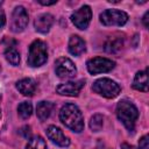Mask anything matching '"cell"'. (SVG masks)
<instances>
[{
    "mask_svg": "<svg viewBox=\"0 0 149 149\" xmlns=\"http://www.w3.org/2000/svg\"><path fill=\"white\" fill-rule=\"evenodd\" d=\"M59 120L62 123L74 133H80L84 129V118L74 104H65L59 111Z\"/></svg>",
    "mask_w": 149,
    "mask_h": 149,
    "instance_id": "cell-1",
    "label": "cell"
},
{
    "mask_svg": "<svg viewBox=\"0 0 149 149\" xmlns=\"http://www.w3.org/2000/svg\"><path fill=\"white\" fill-rule=\"evenodd\" d=\"M116 116L129 132H133L139 118V111L132 101L122 99L116 105Z\"/></svg>",
    "mask_w": 149,
    "mask_h": 149,
    "instance_id": "cell-2",
    "label": "cell"
},
{
    "mask_svg": "<svg viewBox=\"0 0 149 149\" xmlns=\"http://www.w3.org/2000/svg\"><path fill=\"white\" fill-rule=\"evenodd\" d=\"M48 59V48L45 42L41 40H35L28 51V58L27 63L31 68H40L42 66Z\"/></svg>",
    "mask_w": 149,
    "mask_h": 149,
    "instance_id": "cell-3",
    "label": "cell"
},
{
    "mask_svg": "<svg viewBox=\"0 0 149 149\" xmlns=\"http://www.w3.org/2000/svg\"><path fill=\"white\" fill-rule=\"evenodd\" d=\"M93 92L98 93L101 97H105L107 99H113L118 97L121 92V87L119 84L109 78H100L97 79L92 85Z\"/></svg>",
    "mask_w": 149,
    "mask_h": 149,
    "instance_id": "cell-4",
    "label": "cell"
},
{
    "mask_svg": "<svg viewBox=\"0 0 149 149\" xmlns=\"http://www.w3.org/2000/svg\"><path fill=\"white\" fill-rule=\"evenodd\" d=\"M100 22L104 26H125L128 21V14L120 9H105L99 15Z\"/></svg>",
    "mask_w": 149,
    "mask_h": 149,
    "instance_id": "cell-5",
    "label": "cell"
},
{
    "mask_svg": "<svg viewBox=\"0 0 149 149\" xmlns=\"http://www.w3.org/2000/svg\"><path fill=\"white\" fill-rule=\"evenodd\" d=\"M86 68L91 74H99L112 71L115 68V62L106 57H93L87 61Z\"/></svg>",
    "mask_w": 149,
    "mask_h": 149,
    "instance_id": "cell-6",
    "label": "cell"
},
{
    "mask_svg": "<svg viewBox=\"0 0 149 149\" xmlns=\"http://www.w3.org/2000/svg\"><path fill=\"white\" fill-rule=\"evenodd\" d=\"M28 24V13L23 6H16L10 17V30L13 33H21Z\"/></svg>",
    "mask_w": 149,
    "mask_h": 149,
    "instance_id": "cell-7",
    "label": "cell"
},
{
    "mask_svg": "<svg viewBox=\"0 0 149 149\" xmlns=\"http://www.w3.org/2000/svg\"><path fill=\"white\" fill-rule=\"evenodd\" d=\"M55 72L58 78H72L77 73V68L73 62L68 57H59L55 62Z\"/></svg>",
    "mask_w": 149,
    "mask_h": 149,
    "instance_id": "cell-8",
    "label": "cell"
},
{
    "mask_svg": "<svg viewBox=\"0 0 149 149\" xmlns=\"http://www.w3.org/2000/svg\"><path fill=\"white\" fill-rule=\"evenodd\" d=\"M91 19H92V10H91V7L87 5L81 6L79 9H77L71 15L72 23L80 30L87 29V27L91 22Z\"/></svg>",
    "mask_w": 149,
    "mask_h": 149,
    "instance_id": "cell-9",
    "label": "cell"
},
{
    "mask_svg": "<svg viewBox=\"0 0 149 149\" xmlns=\"http://www.w3.org/2000/svg\"><path fill=\"white\" fill-rule=\"evenodd\" d=\"M85 85V80H77V81H68L59 84L56 87V92L61 95L66 97H77L81 91L83 86Z\"/></svg>",
    "mask_w": 149,
    "mask_h": 149,
    "instance_id": "cell-10",
    "label": "cell"
},
{
    "mask_svg": "<svg viewBox=\"0 0 149 149\" xmlns=\"http://www.w3.org/2000/svg\"><path fill=\"white\" fill-rule=\"evenodd\" d=\"M47 135H48L49 140H51L58 147H69L70 146L69 137L65 136L63 130L56 126H49L47 128Z\"/></svg>",
    "mask_w": 149,
    "mask_h": 149,
    "instance_id": "cell-11",
    "label": "cell"
},
{
    "mask_svg": "<svg viewBox=\"0 0 149 149\" xmlns=\"http://www.w3.org/2000/svg\"><path fill=\"white\" fill-rule=\"evenodd\" d=\"M52 24H54V16L49 13H43L38 15L34 21L35 30L41 34H47L52 27Z\"/></svg>",
    "mask_w": 149,
    "mask_h": 149,
    "instance_id": "cell-12",
    "label": "cell"
},
{
    "mask_svg": "<svg viewBox=\"0 0 149 149\" xmlns=\"http://www.w3.org/2000/svg\"><path fill=\"white\" fill-rule=\"evenodd\" d=\"M68 49L69 52L73 56H80L85 49H86V43L85 41L78 36V35H71L70 40H69V44H68Z\"/></svg>",
    "mask_w": 149,
    "mask_h": 149,
    "instance_id": "cell-13",
    "label": "cell"
},
{
    "mask_svg": "<svg viewBox=\"0 0 149 149\" xmlns=\"http://www.w3.org/2000/svg\"><path fill=\"white\" fill-rule=\"evenodd\" d=\"M16 88L21 94L26 97H31L36 91V83L31 78H23L16 83Z\"/></svg>",
    "mask_w": 149,
    "mask_h": 149,
    "instance_id": "cell-14",
    "label": "cell"
},
{
    "mask_svg": "<svg viewBox=\"0 0 149 149\" xmlns=\"http://www.w3.org/2000/svg\"><path fill=\"white\" fill-rule=\"evenodd\" d=\"M122 45H123V37L121 35L116 34V35L109 36L107 38V41L105 42L104 49L108 54H116L118 51H120L122 49Z\"/></svg>",
    "mask_w": 149,
    "mask_h": 149,
    "instance_id": "cell-15",
    "label": "cell"
},
{
    "mask_svg": "<svg viewBox=\"0 0 149 149\" xmlns=\"http://www.w3.org/2000/svg\"><path fill=\"white\" fill-rule=\"evenodd\" d=\"M55 108V104L50 101H40L36 106V114L41 121H45L51 115Z\"/></svg>",
    "mask_w": 149,
    "mask_h": 149,
    "instance_id": "cell-16",
    "label": "cell"
},
{
    "mask_svg": "<svg viewBox=\"0 0 149 149\" xmlns=\"http://www.w3.org/2000/svg\"><path fill=\"white\" fill-rule=\"evenodd\" d=\"M133 88L137 90V91H142V92H147L148 91V74H147V70L144 71H139L133 80Z\"/></svg>",
    "mask_w": 149,
    "mask_h": 149,
    "instance_id": "cell-17",
    "label": "cell"
},
{
    "mask_svg": "<svg viewBox=\"0 0 149 149\" xmlns=\"http://www.w3.org/2000/svg\"><path fill=\"white\" fill-rule=\"evenodd\" d=\"M26 149H47L45 140L40 135L33 136L29 139V141L26 146Z\"/></svg>",
    "mask_w": 149,
    "mask_h": 149,
    "instance_id": "cell-18",
    "label": "cell"
},
{
    "mask_svg": "<svg viewBox=\"0 0 149 149\" xmlns=\"http://www.w3.org/2000/svg\"><path fill=\"white\" fill-rule=\"evenodd\" d=\"M5 57H6L7 62L9 64L14 65V66L19 65V63H20V54H19V51L14 47H10L9 45L7 48V50L5 51Z\"/></svg>",
    "mask_w": 149,
    "mask_h": 149,
    "instance_id": "cell-19",
    "label": "cell"
},
{
    "mask_svg": "<svg viewBox=\"0 0 149 149\" xmlns=\"http://www.w3.org/2000/svg\"><path fill=\"white\" fill-rule=\"evenodd\" d=\"M31 113H33V105H31V102H29V101H22L17 106V114L20 115L21 119L26 120V119L30 118Z\"/></svg>",
    "mask_w": 149,
    "mask_h": 149,
    "instance_id": "cell-20",
    "label": "cell"
},
{
    "mask_svg": "<svg viewBox=\"0 0 149 149\" xmlns=\"http://www.w3.org/2000/svg\"><path fill=\"white\" fill-rule=\"evenodd\" d=\"M104 126V118L101 114H94L90 120V128L92 132H100Z\"/></svg>",
    "mask_w": 149,
    "mask_h": 149,
    "instance_id": "cell-21",
    "label": "cell"
},
{
    "mask_svg": "<svg viewBox=\"0 0 149 149\" xmlns=\"http://www.w3.org/2000/svg\"><path fill=\"white\" fill-rule=\"evenodd\" d=\"M139 149H149V140L148 135H144L139 141Z\"/></svg>",
    "mask_w": 149,
    "mask_h": 149,
    "instance_id": "cell-22",
    "label": "cell"
},
{
    "mask_svg": "<svg viewBox=\"0 0 149 149\" xmlns=\"http://www.w3.org/2000/svg\"><path fill=\"white\" fill-rule=\"evenodd\" d=\"M6 24V15L2 8H0V28H2Z\"/></svg>",
    "mask_w": 149,
    "mask_h": 149,
    "instance_id": "cell-23",
    "label": "cell"
},
{
    "mask_svg": "<svg viewBox=\"0 0 149 149\" xmlns=\"http://www.w3.org/2000/svg\"><path fill=\"white\" fill-rule=\"evenodd\" d=\"M21 133H22V135H23L26 139L30 137V127H29V126H24V127L21 129Z\"/></svg>",
    "mask_w": 149,
    "mask_h": 149,
    "instance_id": "cell-24",
    "label": "cell"
},
{
    "mask_svg": "<svg viewBox=\"0 0 149 149\" xmlns=\"http://www.w3.org/2000/svg\"><path fill=\"white\" fill-rule=\"evenodd\" d=\"M148 16H149V12H146V14H144L143 17H142V22H143V24H144L146 28L149 27V23H148Z\"/></svg>",
    "mask_w": 149,
    "mask_h": 149,
    "instance_id": "cell-25",
    "label": "cell"
},
{
    "mask_svg": "<svg viewBox=\"0 0 149 149\" xmlns=\"http://www.w3.org/2000/svg\"><path fill=\"white\" fill-rule=\"evenodd\" d=\"M57 1L56 0H52V1H43V0H38V3L43 5V6H50V5H55Z\"/></svg>",
    "mask_w": 149,
    "mask_h": 149,
    "instance_id": "cell-26",
    "label": "cell"
},
{
    "mask_svg": "<svg viewBox=\"0 0 149 149\" xmlns=\"http://www.w3.org/2000/svg\"><path fill=\"white\" fill-rule=\"evenodd\" d=\"M121 149H135L133 146L128 144V143H122L121 144Z\"/></svg>",
    "mask_w": 149,
    "mask_h": 149,
    "instance_id": "cell-27",
    "label": "cell"
}]
</instances>
